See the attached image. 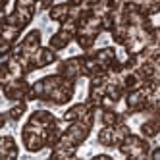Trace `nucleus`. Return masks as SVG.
I'll return each mask as SVG.
<instances>
[{
  "instance_id": "nucleus-1",
  "label": "nucleus",
  "mask_w": 160,
  "mask_h": 160,
  "mask_svg": "<svg viewBox=\"0 0 160 160\" xmlns=\"http://www.w3.org/2000/svg\"><path fill=\"white\" fill-rule=\"evenodd\" d=\"M73 37H75V35H72V33H68V31H64V29H58V31H56L54 35L50 37L48 47L54 48V50H62V48H66L68 44L72 42Z\"/></svg>"
},
{
  "instance_id": "nucleus-2",
  "label": "nucleus",
  "mask_w": 160,
  "mask_h": 160,
  "mask_svg": "<svg viewBox=\"0 0 160 160\" xmlns=\"http://www.w3.org/2000/svg\"><path fill=\"white\" fill-rule=\"evenodd\" d=\"M48 18L52 21H64L66 18H70V2H56L48 10Z\"/></svg>"
},
{
  "instance_id": "nucleus-3",
  "label": "nucleus",
  "mask_w": 160,
  "mask_h": 160,
  "mask_svg": "<svg viewBox=\"0 0 160 160\" xmlns=\"http://www.w3.org/2000/svg\"><path fill=\"white\" fill-rule=\"evenodd\" d=\"M98 143L102 147H118V139H116L114 125H104V128L98 131Z\"/></svg>"
},
{
  "instance_id": "nucleus-4",
  "label": "nucleus",
  "mask_w": 160,
  "mask_h": 160,
  "mask_svg": "<svg viewBox=\"0 0 160 160\" xmlns=\"http://www.w3.org/2000/svg\"><path fill=\"white\" fill-rule=\"evenodd\" d=\"M23 114H25V100H16L14 106L8 110V116H10V120H12V122H18Z\"/></svg>"
},
{
  "instance_id": "nucleus-5",
  "label": "nucleus",
  "mask_w": 160,
  "mask_h": 160,
  "mask_svg": "<svg viewBox=\"0 0 160 160\" xmlns=\"http://www.w3.org/2000/svg\"><path fill=\"white\" fill-rule=\"evenodd\" d=\"M148 156H151V158H160V147H156L154 151H151V152H148Z\"/></svg>"
},
{
  "instance_id": "nucleus-6",
  "label": "nucleus",
  "mask_w": 160,
  "mask_h": 160,
  "mask_svg": "<svg viewBox=\"0 0 160 160\" xmlns=\"http://www.w3.org/2000/svg\"><path fill=\"white\" fill-rule=\"evenodd\" d=\"M95 158H97V160H112V158H110L108 154H97Z\"/></svg>"
}]
</instances>
